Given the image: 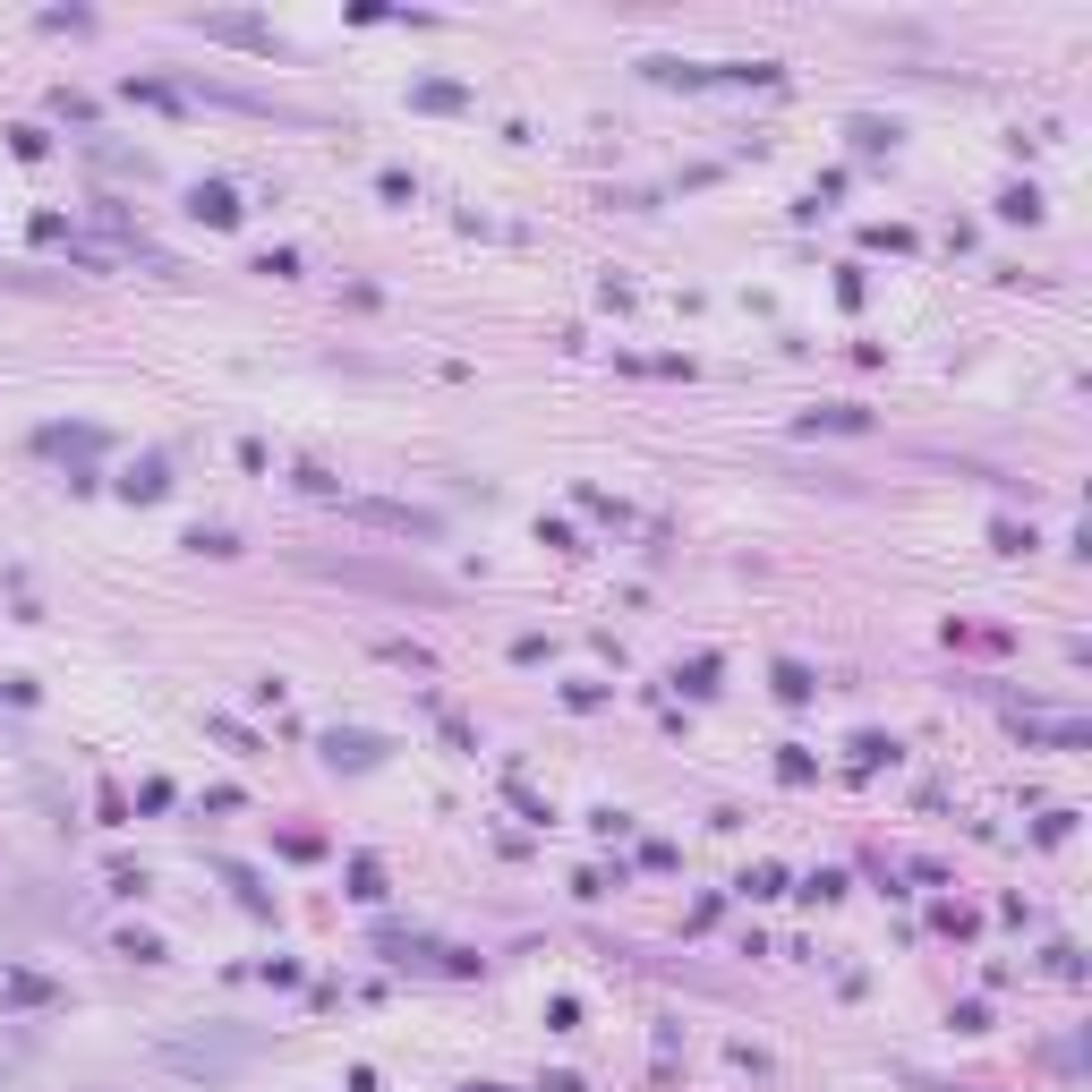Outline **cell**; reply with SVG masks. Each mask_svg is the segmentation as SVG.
Returning a JSON list of instances; mask_svg holds the SVG:
<instances>
[{
    "label": "cell",
    "mask_w": 1092,
    "mask_h": 1092,
    "mask_svg": "<svg viewBox=\"0 0 1092 1092\" xmlns=\"http://www.w3.org/2000/svg\"><path fill=\"white\" fill-rule=\"evenodd\" d=\"M205 35H222V44H248V51H274V26H256V17H197Z\"/></svg>",
    "instance_id": "cell-1"
},
{
    "label": "cell",
    "mask_w": 1092,
    "mask_h": 1092,
    "mask_svg": "<svg viewBox=\"0 0 1092 1092\" xmlns=\"http://www.w3.org/2000/svg\"><path fill=\"white\" fill-rule=\"evenodd\" d=\"M197 214H205V222H240V197H231L222 180H205V189H197Z\"/></svg>",
    "instance_id": "cell-2"
}]
</instances>
